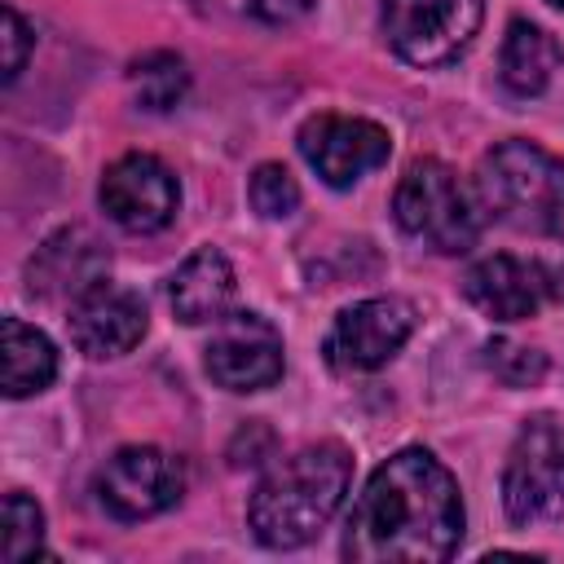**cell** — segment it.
I'll list each match as a JSON object with an SVG mask.
<instances>
[{"label":"cell","mask_w":564,"mask_h":564,"mask_svg":"<svg viewBox=\"0 0 564 564\" xmlns=\"http://www.w3.org/2000/svg\"><path fill=\"white\" fill-rule=\"evenodd\" d=\"M485 0H383V35L410 66H449L476 40Z\"/></svg>","instance_id":"6"},{"label":"cell","mask_w":564,"mask_h":564,"mask_svg":"<svg viewBox=\"0 0 564 564\" xmlns=\"http://www.w3.org/2000/svg\"><path fill=\"white\" fill-rule=\"evenodd\" d=\"M463 295L494 322H524L533 317L546 300L560 295L555 273L542 260H520V256H485L467 269Z\"/></svg>","instance_id":"13"},{"label":"cell","mask_w":564,"mask_h":564,"mask_svg":"<svg viewBox=\"0 0 564 564\" xmlns=\"http://www.w3.org/2000/svg\"><path fill=\"white\" fill-rule=\"evenodd\" d=\"M145 300L128 286H115L110 278L97 282L93 291H84L75 304H70V317H66V330H70V344L93 357V361H106V357H123L132 352L141 339H145Z\"/></svg>","instance_id":"12"},{"label":"cell","mask_w":564,"mask_h":564,"mask_svg":"<svg viewBox=\"0 0 564 564\" xmlns=\"http://www.w3.org/2000/svg\"><path fill=\"white\" fill-rule=\"evenodd\" d=\"M300 154L304 163L330 185V189H348L357 185L366 172L383 167L392 154V137L383 123L375 119H357V115H313L300 128Z\"/></svg>","instance_id":"8"},{"label":"cell","mask_w":564,"mask_h":564,"mask_svg":"<svg viewBox=\"0 0 564 564\" xmlns=\"http://www.w3.org/2000/svg\"><path fill=\"white\" fill-rule=\"evenodd\" d=\"M167 300L172 313L185 326H203V322H220L229 313L234 300V264L216 251V247H198L167 282Z\"/></svg>","instance_id":"15"},{"label":"cell","mask_w":564,"mask_h":564,"mask_svg":"<svg viewBox=\"0 0 564 564\" xmlns=\"http://www.w3.org/2000/svg\"><path fill=\"white\" fill-rule=\"evenodd\" d=\"M106 216L128 229V234H154L163 229L176 207H181V185L172 176V167L154 154H123L106 167L101 189H97Z\"/></svg>","instance_id":"10"},{"label":"cell","mask_w":564,"mask_h":564,"mask_svg":"<svg viewBox=\"0 0 564 564\" xmlns=\"http://www.w3.org/2000/svg\"><path fill=\"white\" fill-rule=\"evenodd\" d=\"M0 361H4V392L9 397H35L57 379V352H53L48 335L26 326L22 317H4Z\"/></svg>","instance_id":"17"},{"label":"cell","mask_w":564,"mask_h":564,"mask_svg":"<svg viewBox=\"0 0 564 564\" xmlns=\"http://www.w3.org/2000/svg\"><path fill=\"white\" fill-rule=\"evenodd\" d=\"M397 225L419 238L423 247L441 256H463L480 242L485 229V203L471 185L458 181V172L441 159H414L392 194Z\"/></svg>","instance_id":"4"},{"label":"cell","mask_w":564,"mask_h":564,"mask_svg":"<svg viewBox=\"0 0 564 564\" xmlns=\"http://www.w3.org/2000/svg\"><path fill=\"white\" fill-rule=\"evenodd\" d=\"M207 375L225 392H264L282 379V335L260 313H225L207 344Z\"/></svg>","instance_id":"11"},{"label":"cell","mask_w":564,"mask_h":564,"mask_svg":"<svg viewBox=\"0 0 564 564\" xmlns=\"http://www.w3.org/2000/svg\"><path fill=\"white\" fill-rule=\"evenodd\" d=\"M4 84H13L18 75H22V66H26V53H31V44H35V35H31V26L22 22V13L13 9V4H4Z\"/></svg>","instance_id":"22"},{"label":"cell","mask_w":564,"mask_h":564,"mask_svg":"<svg viewBox=\"0 0 564 564\" xmlns=\"http://www.w3.org/2000/svg\"><path fill=\"white\" fill-rule=\"evenodd\" d=\"M106 269H110L106 247L88 229L70 225V229H57L53 238H44V247L31 256L26 291L48 304H75L84 291L106 282Z\"/></svg>","instance_id":"14"},{"label":"cell","mask_w":564,"mask_h":564,"mask_svg":"<svg viewBox=\"0 0 564 564\" xmlns=\"http://www.w3.org/2000/svg\"><path fill=\"white\" fill-rule=\"evenodd\" d=\"M414 335V304L401 295H375L344 308L326 335V361L335 370H379Z\"/></svg>","instance_id":"9"},{"label":"cell","mask_w":564,"mask_h":564,"mask_svg":"<svg viewBox=\"0 0 564 564\" xmlns=\"http://www.w3.org/2000/svg\"><path fill=\"white\" fill-rule=\"evenodd\" d=\"M560 62H564V53H560V44H555L551 31H542V26L524 22V18H516V22L507 26L498 70H502V84H507L516 97H538V93L555 79Z\"/></svg>","instance_id":"16"},{"label":"cell","mask_w":564,"mask_h":564,"mask_svg":"<svg viewBox=\"0 0 564 564\" xmlns=\"http://www.w3.org/2000/svg\"><path fill=\"white\" fill-rule=\"evenodd\" d=\"M44 551V511L26 494L4 498V529H0V555L4 560H31Z\"/></svg>","instance_id":"19"},{"label":"cell","mask_w":564,"mask_h":564,"mask_svg":"<svg viewBox=\"0 0 564 564\" xmlns=\"http://www.w3.org/2000/svg\"><path fill=\"white\" fill-rule=\"evenodd\" d=\"M185 494V467L154 445H123L97 471V502L115 520H150L176 507Z\"/></svg>","instance_id":"7"},{"label":"cell","mask_w":564,"mask_h":564,"mask_svg":"<svg viewBox=\"0 0 564 564\" xmlns=\"http://www.w3.org/2000/svg\"><path fill=\"white\" fill-rule=\"evenodd\" d=\"M348 480H352L348 445L339 441L304 445L278 458L260 476L247 502V524L269 551H295L330 524V516L348 494Z\"/></svg>","instance_id":"2"},{"label":"cell","mask_w":564,"mask_h":564,"mask_svg":"<svg viewBox=\"0 0 564 564\" xmlns=\"http://www.w3.org/2000/svg\"><path fill=\"white\" fill-rule=\"evenodd\" d=\"M476 194L494 220L564 242V159L538 141H498L480 159Z\"/></svg>","instance_id":"3"},{"label":"cell","mask_w":564,"mask_h":564,"mask_svg":"<svg viewBox=\"0 0 564 564\" xmlns=\"http://www.w3.org/2000/svg\"><path fill=\"white\" fill-rule=\"evenodd\" d=\"M132 88H137V101L145 110H172L185 88H189V70L176 53H145L132 62Z\"/></svg>","instance_id":"18"},{"label":"cell","mask_w":564,"mask_h":564,"mask_svg":"<svg viewBox=\"0 0 564 564\" xmlns=\"http://www.w3.org/2000/svg\"><path fill=\"white\" fill-rule=\"evenodd\" d=\"M247 4L269 26H286V22H295V18H304L313 9V0H247Z\"/></svg>","instance_id":"23"},{"label":"cell","mask_w":564,"mask_h":564,"mask_svg":"<svg viewBox=\"0 0 564 564\" xmlns=\"http://www.w3.org/2000/svg\"><path fill=\"white\" fill-rule=\"evenodd\" d=\"M485 370L507 388H533L546 375V352L516 344V339H489L485 344Z\"/></svg>","instance_id":"20"},{"label":"cell","mask_w":564,"mask_h":564,"mask_svg":"<svg viewBox=\"0 0 564 564\" xmlns=\"http://www.w3.org/2000/svg\"><path fill=\"white\" fill-rule=\"evenodd\" d=\"M546 4H551V9H564V0H546Z\"/></svg>","instance_id":"24"},{"label":"cell","mask_w":564,"mask_h":564,"mask_svg":"<svg viewBox=\"0 0 564 564\" xmlns=\"http://www.w3.org/2000/svg\"><path fill=\"white\" fill-rule=\"evenodd\" d=\"M502 511L524 529L564 520V427L555 419L533 414L516 432L502 467Z\"/></svg>","instance_id":"5"},{"label":"cell","mask_w":564,"mask_h":564,"mask_svg":"<svg viewBox=\"0 0 564 564\" xmlns=\"http://www.w3.org/2000/svg\"><path fill=\"white\" fill-rule=\"evenodd\" d=\"M463 542V498L449 467L410 445L383 458L344 529V560L441 564Z\"/></svg>","instance_id":"1"},{"label":"cell","mask_w":564,"mask_h":564,"mask_svg":"<svg viewBox=\"0 0 564 564\" xmlns=\"http://www.w3.org/2000/svg\"><path fill=\"white\" fill-rule=\"evenodd\" d=\"M247 198L264 220H286L300 207V185L282 163H260L247 181Z\"/></svg>","instance_id":"21"}]
</instances>
